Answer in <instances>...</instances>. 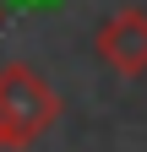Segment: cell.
I'll return each mask as SVG.
<instances>
[{
    "label": "cell",
    "instance_id": "obj_1",
    "mask_svg": "<svg viewBox=\"0 0 147 152\" xmlns=\"http://www.w3.org/2000/svg\"><path fill=\"white\" fill-rule=\"evenodd\" d=\"M54 120H60V92L27 60L0 65V147H33Z\"/></svg>",
    "mask_w": 147,
    "mask_h": 152
},
{
    "label": "cell",
    "instance_id": "obj_2",
    "mask_svg": "<svg viewBox=\"0 0 147 152\" xmlns=\"http://www.w3.org/2000/svg\"><path fill=\"white\" fill-rule=\"evenodd\" d=\"M93 49H98V60L115 76H125V82H131V76H147V11H136V6L115 11L93 33Z\"/></svg>",
    "mask_w": 147,
    "mask_h": 152
}]
</instances>
